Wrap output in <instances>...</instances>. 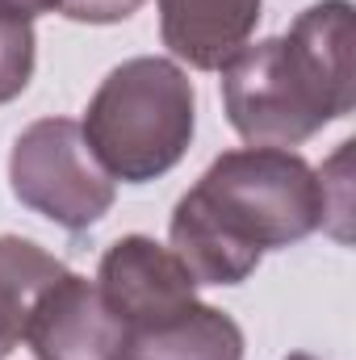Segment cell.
Returning a JSON list of instances; mask_svg holds the SVG:
<instances>
[{"label": "cell", "mask_w": 356, "mask_h": 360, "mask_svg": "<svg viewBox=\"0 0 356 360\" xmlns=\"http://www.w3.org/2000/svg\"><path fill=\"white\" fill-rule=\"evenodd\" d=\"M331 214L327 176L285 147L222 151L172 210V252L197 285L248 281L268 248L314 235Z\"/></svg>", "instance_id": "obj_1"}, {"label": "cell", "mask_w": 356, "mask_h": 360, "mask_svg": "<svg viewBox=\"0 0 356 360\" xmlns=\"http://www.w3.org/2000/svg\"><path fill=\"white\" fill-rule=\"evenodd\" d=\"M222 105L252 147H298L356 105L352 4H310L289 34L243 46L222 68Z\"/></svg>", "instance_id": "obj_2"}, {"label": "cell", "mask_w": 356, "mask_h": 360, "mask_svg": "<svg viewBox=\"0 0 356 360\" xmlns=\"http://www.w3.org/2000/svg\"><path fill=\"white\" fill-rule=\"evenodd\" d=\"M193 80L172 59L139 55L101 80L80 130L109 176L143 184L177 168L193 143Z\"/></svg>", "instance_id": "obj_3"}, {"label": "cell", "mask_w": 356, "mask_h": 360, "mask_svg": "<svg viewBox=\"0 0 356 360\" xmlns=\"http://www.w3.org/2000/svg\"><path fill=\"white\" fill-rule=\"evenodd\" d=\"M8 184L21 205L59 222L63 231H84L113 205V176L101 168L80 122L72 117H42L17 134Z\"/></svg>", "instance_id": "obj_4"}, {"label": "cell", "mask_w": 356, "mask_h": 360, "mask_svg": "<svg viewBox=\"0 0 356 360\" xmlns=\"http://www.w3.org/2000/svg\"><path fill=\"white\" fill-rule=\"evenodd\" d=\"M96 289L105 293V302L130 335L177 319L197 302V281L177 260V252L160 248L147 235H126L105 252Z\"/></svg>", "instance_id": "obj_5"}, {"label": "cell", "mask_w": 356, "mask_h": 360, "mask_svg": "<svg viewBox=\"0 0 356 360\" xmlns=\"http://www.w3.org/2000/svg\"><path fill=\"white\" fill-rule=\"evenodd\" d=\"M25 344L38 360H126L130 331L96 281L63 272L38 297Z\"/></svg>", "instance_id": "obj_6"}, {"label": "cell", "mask_w": 356, "mask_h": 360, "mask_svg": "<svg viewBox=\"0 0 356 360\" xmlns=\"http://www.w3.org/2000/svg\"><path fill=\"white\" fill-rule=\"evenodd\" d=\"M260 0H160L164 46L197 72H222L252 38Z\"/></svg>", "instance_id": "obj_7"}, {"label": "cell", "mask_w": 356, "mask_h": 360, "mask_svg": "<svg viewBox=\"0 0 356 360\" xmlns=\"http://www.w3.org/2000/svg\"><path fill=\"white\" fill-rule=\"evenodd\" d=\"M126 360H243V331L231 314L193 302L177 319L130 335Z\"/></svg>", "instance_id": "obj_8"}, {"label": "cell", "mask_w": 356, "mask_h": 360, "mask_svg": "<svg viewBox=\"0 0 356 360\" xmlns=\"http://www.w3.org/2000/svg\"><path fill=\"white\" fill-rule=\"evenodd\" d=\"M63 272H68L63 260H55L38 243L17 239V235H0V356H8L25 340L38 297Z\"/></svg>", "instance_id": "obj_9"}, {"label": "cell", "mask_w": 356, "mask_h": 360, "mask_svg": "<svg viewBox=\"0 0 356 360\" xmlns=\"http://www.w3.org/2000/svg\"><path fill=\"white\" fill-rule=\"evenodd\" d=\"M34 25L0 17V105L21 96L34 76Z\"/></svg>", "instance_id": "obj_10"}, {"label": "cell", "mask_w": 356, "mask_h": 360, "mask_svg": "<svg viewBox=\"0 0 356 360\" xmlns=\"http://www.w3.org/2000/svg\"><path fill=\"white\" fill-rule=\"evenodd\" d=\"M147 0H59V13L72 21H89V25H109V21H126L130 13H139Z\"/></svg>", "instance_id": "obj_11"}, {"label": "cell", "mask_w": 356, "mask_h": 360, "mask_svg": "<svg viewBox=\"0 0 356 360\" xmlns=\"http://www.w3.org/2000/svg\"><path fill=\"white\" fill-rule=\"evenodd\" d=\"M55 8H59V0H0V17H13V21H34Z\"/></svg>", "instance_id": "obj_12"}, {"label": "cell", "mask_w": 356, "mask_h": 360, "mask_svg": "<svg viewBox=\"0 0 356 360\" xmlns=\"http://www.w3.org/2000/svg\"><path fill=\"white\" fill-rule=\"evenodd\" d=\"M285 360H319V356H306V352H293V356H285Z\"/></svg>", "instance_id": "obj_13"}]
</instances>
